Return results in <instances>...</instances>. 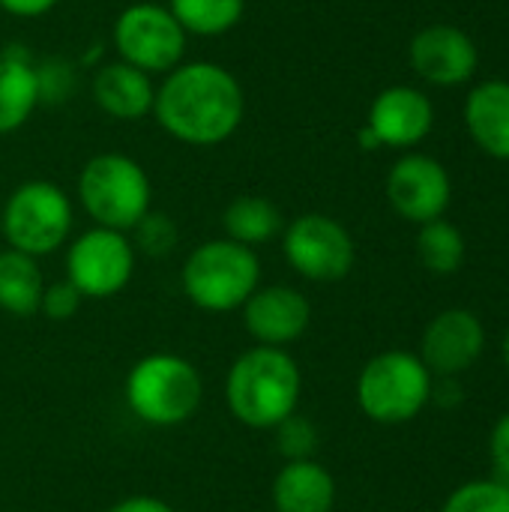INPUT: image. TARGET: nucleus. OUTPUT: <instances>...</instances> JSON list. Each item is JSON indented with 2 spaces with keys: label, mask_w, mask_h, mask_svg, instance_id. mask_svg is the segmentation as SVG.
Returning a JSON list of instances; mask_svg holds the SVG:
<instances>
[{
  "label": "nucleus",
  "mask_w": 509,
  "mask_h": 512,
  "mask_svg": "<svg viewBox=\"0 0 509 512\" xmlns=\"http://www.w3.org/2000/svg\"><path fill=\"white\" fill-rule=\"evenodd\" d=\"M246 114V93L237 75L210 60L174 66L156 87V123L189 147H216L228 141Z\"/></svg>",
  "instance_id": "f257e3e1"
},
{
  "label": "nucleus",
  "mask_w": 509,
  "mask_h": 512,
  "mask_svg": "<svg viewBox=\"0 0 509 512\" xmlns=\"http://www.w3.org/2000/svg\"><path fill=\"white\" fill-rule=\"evenodd\" d=\"M228 408L252 429H276L297 411L300 369L282 348H252L228 372Z\"/></svg>",
  "instance_id": "f03ea898"
},
{
  "label": "nucleus",
  "mask_w": 509,
  "mask_h": 512,
  "mask_svg": "<svg viewBox=\"0 0 509 512\" xmlns=\"http://www.w3.org/2000/svg\"><path fill=\"white\" fill-rule=\"evenodd\" d=\"M435 375L426 369L420 354L384 351L372 357L357 381V402L363 414L381 426H402L423 414L432 402Z\"/></svg>",
  "instance_id": "7ed1b4c3"
},
{
  "label": "nucleus",
  "mask_w": 509,
  "mask_h": 512,
  "mask_svg": "<svg viewBox=\"0 0 509 512\" xmlns=\"http://www.w3.org/2000/svg\"><path fill=\"white\" fill-rule=\"evenodd\" d=\"M78 198L99 228L123 234L150 213V177L132 156L99 153L81 168Z\"/></svg>",
  "instance_id": "20e7f679"
},
{
  "label": "nucleus",
  "mask_w": 509,
  "mask_h": 512,
  "mask_svg": "<svg viewBox=\"0 0 509 512\" xmlns=\"http://www.w3.org/2000/svg\"><path fill=\"white\" fill-rule=\"evenodd\" d=\"M261 264L249 246L234 240H210L183 264L186 297L207 312H231L258 291Z\"/></svg>",
  "instance_id": "39448f33"
},
{
  "label": "nucleus",
  "mask_w": 509,
  "mask_h": 512,
  "mask_svg": "<svg viewBox=\"0 0 509 512\" xmlns=\"http://www.w3.org/2000/svg\"><path fill=\"white\" fill-rule=\"evenodd\" d=\"M126 399L135 417L150 426H180L201 405V375L174 354L138 360L126 378Z\"/></svg>",
  "instance_id": "423d86ee"
},
{
  "label": "nucleus",
  "mask_w": 509,
  "mask_h": 512,
  "mask_svg": "<svg viewBox=\"0 0 509 512\" xmlns=\"http://www.w3.org/2000/svg\"><path fill=\"white\" fill-rule=\"evenodd\" d=\"M0 231L9 240V249L30 258L48 255L60 249L72 231V201L57 183L27 180L0 210Z\"/></svg>",
  "instance_id": "0eeeda50"
},
{
  "label": "nucleus",
  "mask_w": 509,
  "mask_h": 512,
  "mask_svg": "<svg viewBox=\"0 0 509 512\" xmlns=\"http://www.w3.org/2000/svg\"><path fill=\"white\" fill-rule=\"evenodd\" d=\"M189 33L159 3H132L126 6L111 30L114 51L123 63L153 75H168L183 63Z\"/></svg>",
  "instance_id": "6e6552de"
},
{
  "label": "nucleus",
  "mask_w": 509,
  "mask_h": 512,
  "mask_svg": "<svg viewBox=\"0 0 509 512\" xmlns=\"http://www.w3.org/2000/svg\"><path fill=\"white\" fill-rule=\"evenodd\" d=\"M288 264L312 282H339L351 273L357 249L342 222L324 213L297 216L282 237Z\"/></svg>",
  "instance_id": "1a4fd4ad"
},
{
  "label": "nucleus",
  "mask_w": 509,
  "mask_h": 512,
  "mask_svg": "<svg viewBox=\"0 0 509 512\" xmlns=\"http://www.w3.org/2000/svg\"><path fill=\"white\" fill-rule=\"evenodd\" d=\"M135 270L132 243L111 228H93L81 234L69 255L66 273L81 297H111L126 288Z\"/></svg>",
  "instance_id": "9d476101"
},
{
  "label": "nucleus",
  "mask_w": 509,
  "mask_h": 512,
  "mask_svg": "<svg viewBox=\"0 0 509 512\" xmlns=\"http://www.w3.org/2000/svg\"><path fill=\"white\" fill-rule=\"evenodd\" d=\"M450 198H453L450 174L435 156L408 153L387 174L390 207L414 225L441 219L450 207Z\"/></svg>",
  "instance_id": "9b49d317"
},
{
  "label": "nucleus",
  "mask_w": 509,
  "mask_h": 512,
  "mask_svg": "<svg viewBox=\"0 0 509 512\" xmlns=\"http://www.w3.org/2000/svg\"><path fill=\"white\" fill-rule=\"evenodd\" d=\"M483 351V321L468 309H444L423 330L420 360L435 378H459L483 357Z\"/></svg>",
  "instance_id": "f8f14e48"
},
{
  "label": "nucleus",
  "mask_w": 509,
  "mask_h": 512,
  "mask_svg": "<svg viewBox=\"0 0 509 512\" xmlns=\"http://www.w3.org/2000/svg\"><path fill=\"white\" fill-rule=\"evenodd\" d=\"M408 60L426 84L459 87L474 78L480 54L465 30L453 24H429L411 39Z\"/></svg>",
  "instance_id": "ddd939ff"
},
{
  "label": "nucleus",
  "mask_w": 509,
  "mask_h": 512,
  "mask_svg": "<svg viewBox=\"0 0 509 512\" xmlns=\"http://www.w3.org/2000/svg\"><path fill=\"white\" fill-rule=\"evenodd\" d=\"M366 126L378 135L381 147L411 150L432 132L435 108L423 90L411 84H393L375 96Z\"/></svg>",
  "instance_id": "4468645a"
},
{
  "label": "nucleus",
  "mask_w": 509,
  "mask_h": 512,
  "mask_svg": "<svg viewBox=\"0 0 509 512\" xmlns=\"http://www.w3.org/2000/svg\"><path fill=\"white\" fill-rule=\"evenodd\" d=\"M243 315H246L249 333L261 345L279 348V345H288L306 333V327L312 321V306L300 291L285 288V285H273V288L255 291L243 303Z\"/></svg>",
  "instance_id": "2eb2a0df"
},
{
  "label": "nucleus",
  "mask_w": 509,
  "mask_h": 512,
  "mask_svg": "<svg viewBox=\"0 0 509 512\" xmlns=\"http://www.w3.org/2000/svg\"><path fill=\"white\" fill-rule=\"evenodd\" d=\"M153 78L123 60L105 63L93 78V102L114 120H141L153 114Z\"/></svg>",
  "instance_id": "dca6fc26"
},
{
  "label": "nucleus",
  "mask_w": 509,
  "mask_h": 512,
  "mask_svg": "<svg viewBox=\"0 0 509 512\" xmlns=\"http://www.w3.org/2000/svg\"><path fill=\"white\" fill-rule=\"evenodd\" d=\"M465 126L483 153L509 162V81H483L468 93Z\"/></svg>",
  "instance_id": "f3484780"
},
{
  "label": "nucleus",
  "mask_w": 509,
  "mask_h": 512,
  "mask_svg": "<svg viewBox=\"0 0 509 512\" xmlns=\"http://www.w3.org/2000/svg\"><path fill=\"white\" fill-rule=\"evenodd\" d=\"M273 501L279 512H330L336 504V483L312 459L288 462L273 483Z\"/></svg>",
  "instance_id": "a211bd4d"
},
{
  "label": "nucleus",
  "mask_w": 509,
  "mask_h": 512,
  "mask_svg": "<svg viewBox=\"0 0 509 512\" xmlns=\"http://www.w3.org/2000/svg\"><path fill=\"white\" fill-rule=\"evenodd\" d=\"M39 105V81L30 54L6 48L0 54V135L21 129Z\"/></svg>",
  "instance_id": "6ab92c4d"
},
{
  "label": "nucleus",
  "mask_w": 509,
  "mask_h": 512,
  "mask_svg": "<svg viewBox=\"0 0 509 512\" xmlns=\"http://www.w3.org/2000/svg\"><path fill=\"white\" fill-rule=\"evenodd\" d=\"M42 273L36 258L6 249L0 252V309L12 315H33L42 306Z\"/></svg>",
  "instance_id": "aec40b11"
},
{
  "label": "nucleus",
  "mask_w": 509,
  "mask_h": 512,
  "mask_svg": "<svg viewBox=\"0 0 509 512\" xmlns=\"http://www.w3.org/2000/svg\"><path fill=\"white\" fill-rule=\"evenodd\" d=\"M222 225H225L228 240H234L240 246H258V243H267L285 231L279 207L261 195L234 198L222 216Z\"/></svg>",
  "instance_id": "412c9836"
},
{
  "label": "nucleus",
  "mask_w": 509,
  "mask_h": 512,
  "mask_svg": "<svg viewBox=\"0 0 509 512\" xmlns=\"http://www.w3.org/2000/svg\"><path fill=\"white\" fill-rule=\"evenodd\" d=\"M465 252H468L465 234L453 222H447L444 216L420 225V234H417V258H420V264L429 273H435V276H453L465 264Z\"/></svg>",
  "instance_id": "4be33fe9"
},
{
  "label": "nucleus",
  "mask_w": 509,
  "mask_h": 512,
  "mask_svg": "<svg viewBox=\"0 0 509 512\" xmlns=\"http://www.w3.org/2000/svg\"><path fill=\"white\" fill-rule=\"evenodd\" d=\"M168 9L189 36H222L243 21L246 0H171Z\"/></svg>",
  "instance_id": "5701e85b"
},
{
  "label": "nucleus",
  "mask_w": 509,
  "mask_h": 512,
  "mask_svg": "<svg viewBox=\"0 0 509 512\" xmlns=\"http://www.w3.org/2000/svg\"><path fill=\"white\" fill-rule=\"evenodd\" d=\"M441 512H509V483L498 477L462 483L444 501Z\"/></svg>",
  "instance_id": "b1692460"
},
{
  "label": "nucleus",
  "mask_w": 509,
  "mask_h": 512,
  "mask_svg": "<svg viewBox=\"0 0 509 512\" xmlns=\"http://www.w3.org/2000/svg\"><path fill=\"white\" fill-rule=\"evenodd\" d=\"M279 453L288 459V462H303V459H312L315 447H318V432L315 426L300 417L297 411L291 417H285L279 426Z\"/></svg>",
  "instance_id": "393cba45"
},
{
  "label": "nucleus",
  "mask_w": 509,
  "mask_h": 512,
  "mask_svg": "<svg viewBox=\"0 0 509 512\" xmlns=\"http://www.w3.org/2000/svg\"><path fill=\"white\" fill-rule=\"evenodd\" d=\"M135 231H138V246H141L147 255H153V258H162V255L171 252L174 243H177V228H174V222H171L168 216H162V213H147V216L135 225Z\"/></svg>",
  "instance_id": "a878e982"
},
{
  "label": "nucleus",
  "mask_w": 509,
  "mask_h": 512,
  "mask_svg": "<svg viewBox=\"0 0 509 512\" xmlns=\"http://www.w3.org/2000/svg\"><path fill=\"white\" fill-rule=\"evenodd\" d=\"M39 81V102H63L72 90V66L60 57L36 66Z\"/></svg>",
  "instance_id": "bb28decb"
},
{
  "label": "nucleus",
  "mask_w": 509,
  "mask_h": 512,
  "mask_svg": "<svg viewBox=\"0 0 509 512\" xmlns=\"http://www.w3.org/2000/svg\"><path fill=\"white\" fill-rule=\"evenodd\" d=\"M78 306H81V294H78V288L66 279V282H57V285H51V288H45L42 291V312L51 318V321H66V318H72L75 312H78Z\"/></svg>",
  "instance_id": "cd10ccee"
},
{
  "label": "nucleus",
  "mask_w": 509,
  "mask_h": 512,
  "mask_svg": "<svg viewBox=\"0 0 509 512\" xmlns=\"http://www.w3.org/2000/svg\"><path fill=\"white\" fill-rule=\"evenodd\" d=\"M489 456H492V468H495L498 480L509 483V411L492 426V435H489Z\"/></svg>",
  "instance_id": "c85d7f7f"
},
{
  "label": "nucleus",
  "mask_w": 509,
  "mask_h": 512,
  "mask_svg": "<svg viewBox=\"0 0 509 512\" xmlns=\"http://www.w3.org/2000/svg\"><path fill=\"white\" fill-rule=\"evenodd\" d=\"M465 393H462V384L459 378H435L432 381V402L441 405V408H456L462 405Z\"/></svg>",
  "instance_id": "c756f323"
},
{
  "label": "nucleus",
  "mask_w": 509,
  "mask_h": 512,
  "mask_svg": "<svg viewBox=\"0 0 509 512\" xmlns=\"http://www.w3.org/2000/svg\"><path fill=\"white\" fill-rule=\"evenodd\" d=\"M57 3L60 0H0V9L9 15H18V18H36V15L51 12Z\"/></svg>",
  "instance_id": "7c9ffc66"
},
{
  "label": "nucleus",
  "mask_w": 509,
  "mask_h": 512,
  "mask_svg": "<svg viewBox=\"0 0 509 512\" xmlns=\"http://www.w3.org/2000/svg\"><path fill=\"white\" fill-rule=\"evenodd\" d=\"M108 512H174L168 504L156 501V498H129V501H120L114 504Z\"/></svg>",
  "instance_id": "2f4dec72"
},
{
  "label": "nucleus",
  "mask_w": 509,
  "mask_h": 512,
  "mask_svg": "<svg viewBox=\"0 0 509 512\" xmlns=\"http://www.w3.org/2000/svg\"><path fill=\"white\" fill-rule=\"evenodd\" d=\"M360 147H363V150H378V147H381L378 135H375L369 126H363V129H360Z\"/></svg>",
  "instance_id": "473e14b6"
},
{
  "label": "nucleus",
  "mask_w": 509,
  "mask_h": 512,
  "mask_svg": "<svg viewBox=\"0 0 509 512\" xmlns=\"http://www.w3.org/2000/svg\"><path fill=\"white\" fill-rule=\"evenodd\" d=\"M501 351H504V366L509 369V327H507V333H504V345H501Z\"/></svg>",
  "instance_id": "72a5a7b5"
}]
</instances>
